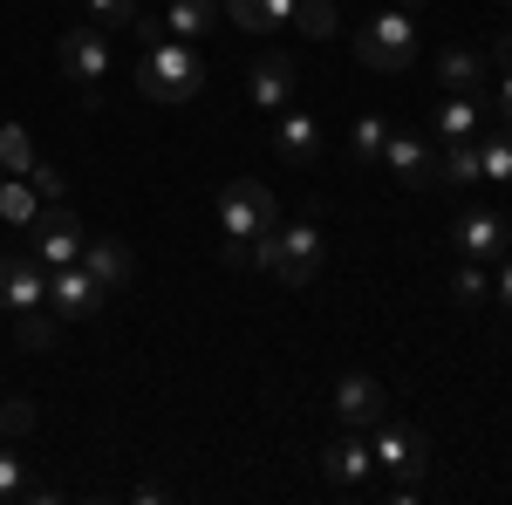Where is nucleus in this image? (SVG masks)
Here are the masks:
<instances>
[{"mask_svg":"<svg viewBox=\"0 0 512 505\" xmlns=\"http://www.w3.org/2000/svg\"><path fill=\"white\" fill-rule=\"evenodd\" d=\"M137 89H144L151 103H192L198 89H205V55L178 35L151 41L144 62H137Z\"/></svg>","mask_w":512,"mask_h":505,"instance_id":"1","label":"nucleus"},{"mask_svg":"<svg viewBox=\"0 0 512 505\" xmlns=\"http://www.w3.org/2000/svg\"><path fill=\"white\" fill-rule=\"evenodd\" d=\"M321 253H328V239H321L315 219H301V226H274V233L253 239V267H267L280 287H308L321 273Z\"/></svg>","mask_w":512,"mask_h":505,"instance_id":"2","label":"nucleus"},{"mask_svg":"<svg viewBox=\"0 0 512 505\" xmlns=\"http://www.w3.org/2000/svg\"><path fill=\"white\" fill-rule=\"evenodd\" d=\"M355 62L376 69V76H403V69H417V21H410L403 7L376 14V21L355 35Z\"/></svg>","mask_w":512,"mask_h":505,"instance_id":"3","label":"nucleus"},{"mask_svg":"<svg viewBox=\"0 0 512 505\" xmlns=\"http://www.w3.org/2000/svg\"><path fill=\"white\" fill-rule=\"evenodd\" d=\"M274 226H280V205L260 178H233L219 192V233L226 239H260V233H274Z\"/></svg>","mask_w":512,"mask_h":505,"instance_id":"4","label":"nucleus"},{"mask_svg":"<svg viewBox=\"0 0 512 505\" xmlns=\"http://www.w3.org/2000/svg\"><path fill=\"white\" fill-rule=\"evenodd\" d=\"M369 458L383 471H396L403 485H396V499H417V485H424V471H431V444L417 437V430H403V424H376V444H369Z\"/></svg>","mask_w":512,"mask_h":505,"instance_id":"5","label":"nucleus"},{"mask_svg":"<svg viewBox=\"0 0 512 505\" xmlns=\"http://www.w3.org/2000/svg\"><path fill=\"white\" fill-rule=\"evenodd\" d=\"M103 301H110V287L82 267V260H69V267L48 273V308H55V321H89Z\"/></svg>","mask_w":512,"mask_h":505,"instance_id":"6","label":"nucleus"},{"mask_svg":"<svg viewBox=\"0 0 512 505\" xmlns=\"http://www.w3.org/2000/svg\"><path fill=\"white\" fill-rule=\"evenodd\" d=\"M28 233H35V260L48 273L69 267V260H82V219L69 212V205H48V212H35L28 219Z\"/></svg>","mask_w":512,"mask_h":505,"instance_id":"7","label":"nucleus"},{"mask_svg":"<svg viewBox=\"0 0 512 505\" xmlns=\"http://www.w3.org/2000/svg\"><path fill=\"white\" fill-rule=\"evenodd\" d=\"M55 62H62V76H76L82 89L96 76H110V35L96 28V21H76L69 35L55 41Z\"/></svg>","mask_w":512,"mask_h":505,"instance_id":"8","label":"nucleus"},{"mask_svg":"<svg viewBox=\"0 0 512 505\" xmlns=\"http://www.w3.org/2000/svg\"><path fill=\"white\" fill-rule=\"evenodd\" d=\"M48 301V267L35 253H0V308L7 314H28Z\"/></svg>","mask_w":512,"mask_h":505,"instance_id":"9","label":"nucleus"},{"mask_svg":"<svg viewBox=\"0 0 512 505\" xmlns=\"http://www.w3.org/2000/svg\"><path fill=\"white\" fill-rule=\"evenodd\" d=\"M335 410H342V424H349V430H376L383 417H390V389L355 369V376L335 383Z\"/></svg>","mask_w":512,"mask_h":505,"instance_id":"10","label":"nucleus"},{"mask_svg":"<svg viewBox=\"0 0 512 505\" xmlns=\"http://www.w3.org/2000/svg\"><path fill=\"white\" fill-rule=\"evenodd\" d=\"M383 164L396 171V185H403V192H431V185H437V157H431V144H424V137H403V130H390Z\"/></svg>","mask_w":512,"mask_h":505,"instance_id":"11","label":"nucleus"},{"mask_svg":"<svg viewBox=\"0 0 512 505\" xmlns=\"http://www.w3.org/2000/svg\"><path fill=\"white\" fill-rule=\"evenodd\" d=\"M485 76H492V55H478V48H444L437 55V82L451 96H485Z\"/></svg>","mask_w":512,"mask_h":505,"instance_id":"12","label":"nucleus"},{"mask_svg":"<svg viewBox=\"0 0 512 505\" xmlns=\"http://www.w3.org/2000/svg\"><path fill=\"white\" fill-rule=\"evenodd\" d=\"M294 76H301V69H294L287 55H260V62H253V76H246V96H253L260 110H287Z\"/></svg>","mask_w":512,"mask_h":505,"instance_id":"13","label":"nucleus"},{"mask_svg":"<svg viewBox=\"0 0 512 505\" xmlns=\"http://www.w3.org/2000/svg\"><path fill=\"white\" fill-rule=\"evenodd\" d=\"M506 239H512V226L499 219V212H465V219H458V246H465V260H499Z\"/></svg>","mask_w":512,"mask_h":505,"instance_id":"14","label":"nucleus"},{"mask_svg":"<svg viewBox=\"0 0 512 505\" xmlns=\"http://www.w3.org/2000/svg\"><path fill=\"white\" fill-rule=\"evenodd\" d=\"M274 151L287 157V164H315L321 157V123L308 117V110H287V117L274 123Z\"/></svg>","mask_w":512,"mask_h":505,"instance_id":"15","label":"nucleus"},{"mask_svg":"<svg viewBox=\"0 0 512 505\" xmlns=\"http://www.w3.org/2000/svg\"><path fill=\"white\" fill-rule=\"evenodd\" d=\"M321 471H328V485H362V478L376 471V458H369L362 437H335V444L321 451Z\"/></svg>","mask_w":512,"mask_h":505,"instance_id":"16","label":"nucleus"},{"mask_svg":"<svg viewBox=\"0 0 512 505\" xmlns=\"http://www.w3.org/2000/svg\"><path fill=\"white\" fill-rule=\"evenodd\" d=\"M478 130H485V96H451V103H437V137H444V144H472Z\"/></svg>","mask_w":512,"mask_h":505,"instance_id":"17","label":"nucleus"},{"mask_svg":"<svg viewBox=\"0 0 512 505\" xmlns=\"http://www.w3.org/2000/svg\"><path fill=\"white\" fill-rule=\"evenodd\" d=\"M82 267H89L103 287H110V294H117L123 280L137 273V260H130V246H123V239H89V246H82Z\"/></svg>","mask_w":512,"mask_h":505,"instance_id":"18","label":"nucleus"},{"mask_svg":"<svg viewBox=\"0 0 512 505\" xmlns=\"http://www.w3.org/2000/svg\"><path fill=\"white\" fill-rule=\"evenodd\" d=\"M205 28H219V0H171V14H164V35L198 41Z\"/></svg>","mask_w":512,"mask_h":505,"instance_id":"19","label":"nucleus"},{"mask_svg":"<svg viewBox=\"0 0 512 505\" xmlns=\"http://www.w3.org/2000/svg\"><path fill=\"white\" fill-rule=\"evenodd\" d=\"M226 21L267 35V28H280V21H294V0H226Z\"/></svg>","mask_w":512,"mask_h":505,"instance_id":"20","label":"nucleus"},{"mask_svg":"<svg viewBox=\"0 0 512 505\" xmlns=\"http://www.w3.org/2000/svg\"><path fill=\"white\" fill-rule=\"evenodd\" d=\"M294 28L308 41H335L342 35V14H335V0H294Z\"/></svg>","mask_w":512,"mask_h":505,"instance_id":"21","label":"nucleus"},{"mask_svg":"<svg viewBox=\"0 0 512 505\" xmlns=\"http://www.w3.org/2000/svg\"><path fill=\"white\" fill-rule=\"evenodd\" d=\"M0 171H7V178H28V171H35V144H28L21 123H0Z\"/></svg>","mask_w":512,"mask_h":505,"instance_id":"22","label":"nucleus"},{"mask_svg":"<svg viewBox=\"0 0 512 505\" xmlns=\"http://www.w3.org/2000/svg\"><path fill=\"white\" fill-rule=\"evenodd\" d=\"M478 178H492V185H512V130H492V137L478 144Z\"/></svg>","mask_w":512,"mask_h":505,"instance_id":"23","label":"nucleus"},{"mask_svg":"<svg viewBox=\"0 0 512 505\" xmlns=\"http://www.w3.org/2000/svg\"><path fill=\"white\" fill-rule=\"evenodd\" d=\"M35 212H41V192H35V185H21V178H0V219H7V226H28Z\"/></svg>","mask_w":512,"mask_h":505,"instance_id":"24","label":"nucleus"},{"mask_svg":"<svg viewBox=\"0 0 512 505\" xmlns=\"http://www.w3.org/2000/svg\"><path fill=\"white\" fill-rule=\"evenodd\" d=\"M383 144H390V123H383V117H362L349 130V157H355V164H383Z\"/></svg>","mask_w":512,"mask_h":505,"instance_id":"25","label":"nucleus"},{"mask_svg":"<svg viewBox=\"0 0 512 505\" xmlns=\"http://www.w3.org/2000/svg\"><path fill=\"white\" fill-rule=\"evenodd\" d=\"M485 294H492V273H485V260H465V267L451 273V301H458V308H478Z\"/></svg>","mask_w":512,"mask_h":505,"instance_id":"26","label":"nucleus"},{"mask_svg":"<svg viewBox=\"0 0 512 505\" xmlns=\"http://www.w3.org/2000/svg\"><path fill=\"white\" fill-rule=\"evenodd\" d=\"M472 178H478V144H444L437 185H472Z\"/></svg>","mask_w":512,"mask_h":505,"instance_id":"27","label":"nucleus"},{"mask_svg":"<svg viewBox=\"0 0 512 505\" xmlns=\"http://www.w3.org/2000/svg\"><path fill=\"white\" fill-rule=\"evenodd\" d=\"M14 335H21V349H55V314H41V308H28L21 321H14Z\"/></svg>","mask_w":512,"mask_h":505,"instance_id":"28","label":"nucleus"},{"mask_svg":"<svg viewBox=\"0 0 512 505\" xmlns=\"http://www.w3.org/2000/svg\"><path fill=\"white\" fill-rule=\"evenodd\" d=\"M28 430H35V403L28 396H7L0 403V437H28Z\"/></svg>","mask_w":512,"mask_h":505,"instance_id":"29","label":"nucleus"},{"mask_svg":"<svg viewBox=\"0 0 512 505\" xmlns=\"http://www.w3.org/2000/svg\"><path fill=\"white\" fill-rule=\"evenodd\" d=\"M82 7H89V21H110V28L137 21V0H82Z\"/></svg>","mask_w":512,"mask_h":505,"instance_id":"30","label":"nucleus"},{"mask_svg":"<svg viewBox=\"0 0 512 505\" xmlns=\"http://www.w3.org/2000/svg\"><path fill=\"white\" fill-rule=\"evenodd\" d=\"M21 492H28V465H21L14 451H0V505L21 499Z\"/></svg>","mask_w":512,"mask_h":505,"instance_id":"31","label":"nucleus"},{"mask_svg":"<svg viewBox=\"0 0 512 505\" xmlns=\"http://www.w3.org/2000/svg\"><path fill=\"white\" fill-rule=\"evenodd\" d=\"M28 185H35L41 198H62V171H55V164H35V171H28Z\"/></svg>","mask_w":512,"mask_h":505,"instance_id":"32","label":"nucleus"},{"mask_svg":"<svg viewBox=\"0 0 512 505\" xmlns=\"http://www.w3.org/2000/svg\"><path fill=\"white\" fill-rule=\"evenodd\" d=\"M219 260L226 267H253V239H219Z\"/></svg>","mask_w":512,"mask_h":505,"instance_id":"33","label":"nucleus"},{"mask_svg":"<svg viewBox=\"0 0 512 505\" xmlns=\"http://www.w3.org/2000/svg\"><path fill=\"white\" fill-rule=\"evenodd\" d=\"M492 117H499V130H512V69L499 82V96H492Z\"/></svg>","mask_w":512,"mask_h":505,"instance_id":"34","label":"nucleus"},{"mask_svg":"<svg viewBox=\"0 0 512 505\" xmlns=\"http://www.w3.org/2000/svg\"><path fill=\"white\" fill-rule=\"evenodd\" d=\"M492 62H499V69H512V35H499V41H492Z\"/></svg>","mask_w":512,"mask_h":505,"instance_id":"35","label":"nucleus"},{"mask_svg":"<svg viewBox=\"0 0 512 505\" xmlns=\"http://www.w3.org/2000/svg\"><path fill=\"white\" fill-rule=\"evenodd\" d=\"M492 294H499V301H506V308H512V260H506V267H499V287H492Z\"/></svg>","mask_w":512,"mask_h":505,"instance_id":"36","label":"nucleus"},{"mask_svg":"<svg viewBox=\"0 0 512 505\" xmlns=\"http://www.w3.org/2000/svg\"><path fill=\"white\" fill-rule=\"evenodd\" d=\"M396 7H403V14H410V7H424V0H396Z\"/></svg>","mask_w":512,"mask_h":505,"instance_id":"37","label":"nucleus"},{"mask_svg":"<svg viewBox=\"0 0 512 505\" xmlns=\"http://www.w3.org/2000/svg\"><path fill=\"white\" fill-rule=\"evenodd\" d=\"M0 178H7V171H0Z\"/></svg>","mask_w":512,"mask_h":505,"instance_id":"38","label":"nucleus"},{"mask_svg":"<svg viewBox=\"0 0 512 505\" xmlns=\"http://www.w3.org/2000/svg\"><path fill=\"white\" fill-rule=\"evenodd\" d=\"M506 7H512V0H506Z\"/></svg>","mask_w":512,"mask_h":505,"instance_id":"39","label":"nucleus"}]
</instances>
